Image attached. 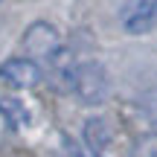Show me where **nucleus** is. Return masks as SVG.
<instances>
[{"mask_svg": "<svg viewBox=\"0 0 157 157\" xmlns=\"http://www.w3.org/2000/svg\"><path fill=\"white\" fill-rule=\"evenodd\" d=\"M61 157H82V154H78V148L73 146V143H64V151H61Z\"/></svg>", "mask_w": 157, "mask_h": 157, "instance_id": "9", "label": "nucleus"}, {"mask_svg": "<svg viewBox=\"0 0 157 157\" xmlns=\"http://www.w3.org/2000/svg\"><path fill=\"white\" fill-rule=\"evenodd\" d=\"M61 47L64 44H61L58 29L52 23H47V21H35L23 32V50H26V58H32V61H38V58L41 61H50Z\"/></svg>", "mask_w": 157, "mask_h": 157, "instance_id": "2", "label": "nucleus"}, {"mask_svg": "<svg viewBox=\"0 0 157 157\" xmlns=\"http://www.w3.org/2000/svg\"><path fill=\"white\" fill-rule=\"evenodd\" d=\"M108 73L99 61H82L73 76V93L84 105H102L108 99Z\"/></svg>", "mask_w": 157, "mask_h": 157, "instance_id": "1", "label": "nucleus"}, {"mask_svg": "<svg viewBox=\"0 0 157 157\" xmlns=\"http://www.w3.org/2000/svg\"><path fill=\"white\" fill-rule=\"evenodd\" d=\"M119 23L131 35H146L157 26V0H125L119 6Z\"/></svg>", "mask_w": 157, "mask_h": 157, "instance_id": "3", "label": "nucleus"}, {"mask_svg": "<svg viewBox=\"0 0 157 157\" xmlns=\"http://www.w3.org/2000/svg\"><path fill=\"white\" fill-rule=\"evenodd\" d=\"M0 76H3V82H9L12 87H35V84L44 78L41 67L26 56L23 58H6V61L0 64Z\"/></svg>", "mask_w": 157, "mask_h": 157, "instance_id": "5", "label": "nucleus"}, {"mask_svg": "<svg viewBox=\"0 0 157 157\" xmlns=\"http://www.w3.org/2000/svg\"><path fill=\"white\" fill-rule=\"evenodd\" d=\"M84 143L90 146V151L96 157H117V131L111 128V122L102 117H93L84 122Z\"/></svg>", "mask_w": 157, "mask_h": 157, "instance_id": "4", "label": "nucleus"}, {"mask_svg": "<svg viewBox=\"0 0 157 157\" xmlns=\"http://www.w3.org/2000/svg\"><path fill=\"white\" fill-rule=\"evenodd\" d=\"M140 113H143V119H148L151 125H157V87L146 90V93L140 96Z\"/></svg>", "mask_w": 157, "mask_h": 157, "instance_id": "8", "label": "nucleus"}, {"mask_svg": "<svg viewBox=\"0 0 157 157\" xmlns=\"http://www.w3.org/2000/svg\"><path fill=\"white\" fill-rule=\"evenodd\" d=\"M47 64H50V67H47V82H50L52 87L56 90H73V76H76L78 64H76L73 52H70L67 47H61Z\"/></svg>", "mask_w": 157, "mask_h": 157, "instance_id": "6", "label": "nucleus"}, {"mask_svg": "<svg viewBox=\"0 0 157 157\" xmlns=\"http://www.w3.org/2000/svg\"><path fill=\"white\" fill-rule=\"evenodd\" d=\"M128 157H157V131L137 137L128 148Z\"/></svg>", "mask_w": 157, "mask_h": 157, "instance_id": "7", "label": "nucleus"}]
</instances>
